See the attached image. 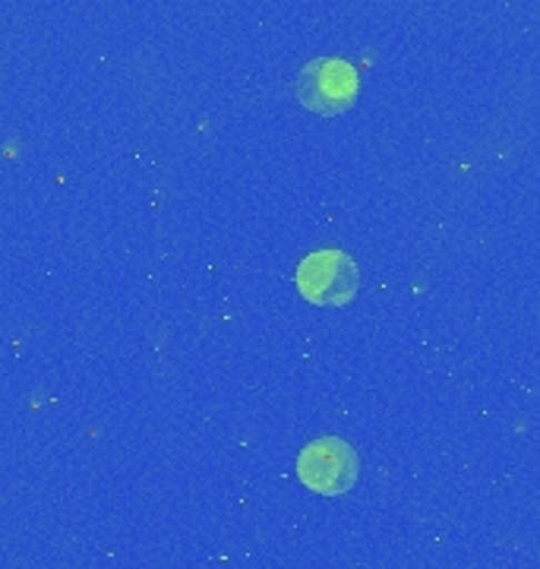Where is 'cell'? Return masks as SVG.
<instances>
[{
  "label": "cell",
  "instance_id": "6da1fadb",
  "mask_svg": "<svg viewBox=\"0 0 540 569\" xmlns=\"http://www.w3.org/2000/svg\"><path fill=\"white\" fill-rule=\"evenodd\" d=\"M298 475L303 488L322 497L348 493L358 481V452L339 437H322L300 449Z\"/></svg>",
  "mask_w": 540,
  "mask_h": 569
},
{
  "label": "cell",
  "instance_id": "7a4b0ae2",
  "mask_svg": "<svg viewBox=\"0 0 540 569\" xmlns=\"http://www.w3.org/2000/svg\"><path fill=\"white\" fill-rule=\"evenodd\" d=\"M298 288L320 307L348 305L358 291V266L344 250H317L298 266Z\"/></svg>",
  "mask_w": 540,
  "mask_h": 569
},
{
  "label": "cell",
  "instance_id": "3957f363",
  "mask_svg": "<svg viewBox=\"0 0 540 569\" xmlns=\"http://www.w3.org/2000/svg\"><path fill=\"white\" fill-rule=\"evenodd\" d=\"M298 96L317 114H341L358 99V70L339 58L310 61L300 70Z\"/></svg>",
  "mask_w": 540,
  "mask_h": 569
}]
</instances>
